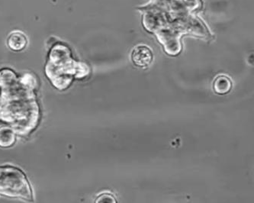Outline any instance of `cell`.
Wrapping results in <instances>:
<instances>
[{
	"instance_id": "1",
	"label": "cell",
	"mask_w": 254,
	"mask_h": 203,
	"mask_svg": "<svg viewBox=\"0 0 254 203\" xmlns=\"http://www.w3.org/2000/svg\"><path fill=\"white\" fill-rule=\"evenodd\" d=\"M0 194L33 201V194L23 172L14 167H0Z\"/></svg>"
},
{
	"instance_id": "5",
	"label": "cell",
	"mask_w": 254,
	"mask_h": 203,
	"mask_svg": "<svg viewBox=\"0 0 254 203\" xmlns=\"http://www.w3.org/2000/svg\"><path fill=\"white\" fill-rule=\"evenodd\" d=\"M95 203H117V202L113 196L110 194H104L99 196L96 199Z\"/></svg>"
},
{
	"instance_id": "3",
	"label": "cell",
	"mask_w": 254,
	"mask_h": 203,
	"mask_svg": "<svg viewBox=\"0 0 254 203\" xmlns=\"http://www.w3.org/2000/svg\"><path fill=\"white\" fill-rule=\"evenodd\" d=\"M15 132L12 129L0 128V147H10L15 143Z\"/></svg>"
},
{
	"instance_id": "4",
	"label": "cell",
	"mask_w": 254,
	"mask_h": 203,
	"mask_svg": "<svg viewBox=\"0 0 254 203\" xmlns=\"http://www.w3.org/2000/svg\"><path fill=\"white\" fill-rule=\"evenodd\" d=\"M231 81L225 76H219L214 82V89L218 94H225L231 89Z\"/></svg>"
},
{
	"instance_id": "2",
	"label": "cell",
	"mask_w": 254,
	"mask_h": 203,
	"mask_svg": "<svg viewBox=\"0 0 254 203\" xmlns=\"http://www.w3.org/2000/svg\"><path fill=\"white\" fill-rule=\"evenodd\" d=\"M131 59L137 66L147 67L151 63L153 53L148 47L140 45L133 50Z\"/></svg>"
}]
</instances>
